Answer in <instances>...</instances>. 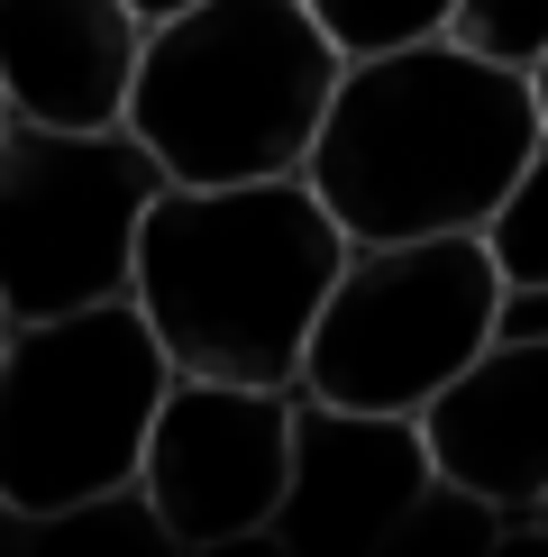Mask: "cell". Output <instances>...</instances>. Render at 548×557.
Listing matches in <instances>:
<instances>
[{"instance_id":"cell-8","label":"cell","mask_w":548,"mask_h":557,"mask_svg":"<svg viewBox=\"0 0 548 557\" xmlns=\"http://www.w3.org/2000/svg\"><path fill=\"white\" fill-rule=\"evenodd\" d=\"M421 484H429V448L411 411H348V403H320V393H292V467H284V503L265 521V548L375 557Z\"/></svg>"},{"instance_id":"cell-18","label":"cell","mask_w":548,"mask_h":557,"mask_svg":"<svg viewBox=\"0 0 548 557\" xmlns=\"http://www.w3.org/2000/svg\"><path fill=\"white\" fill-rule=\"evenodd\" d=\"M531 101H539V128H548V55L531 64Z\"/></svg>"},{"instance_id":"cell-11","label":"cell","mask_w":548,"mask_h":557,"mask_svg":"<svg viewBox=\"0 0 548 557\" xmlns=\"http://www.w3.org/2000/svg\"><path fill=\"white\" fill-rule=\"evenodd\" d=\"M512 540V521L494 512V503H475L466 484H448V475H429L421 494H411V512L384 530V548L375 557H485Z\"/></svg>"},{"instance_id":"cell-3","label":"cell","mask_w":548,"mask_h":557,"mask_svg":"<svg viewBox=\"0 0 548 557\" xmlns=\"http://www.w3.org/2000/svg\"><path fill=\"white\" fill-rule=\"evenodd\" d=\"M329 83L338 55L302 0H192L137 37L120 128L165 183L302 174Z\"/></svg>"},{"instance_id":"cell-14","label":"cell","mask_w":548,"mask_h":557,"mask_svg":"<svg viewBox=\"0 0 548 557\" xmlns=\"http://www.w3.org/2000/svg\"><path fill=\"white\" fill-rule=\"evenodd\" d=\"M448 46L502 64V74H531L548 55V0H448Z\"/></svg>"},{"instance_id":"cell-1","label":"cell","mask_w":548,"mask_h":557,"mask_svg":"<svg viewBox=\"0 0 548 557\" xmlns=\"http://www.w3.org/2000/svg\"><path fill=\"white\" fill-rule=\"evenodd\" d=\"M531 147V74H502L448 37H421L394 55L338 64L302 147V183L338 220V238H439V228H485Z\"/></svg>"},{"instance_id":"cell-10","label":"cell","mask_w":548,"mask_h":557,"mask_svg":"<svg viewBox=\"0 0 548 557\" xmlns=\"http://www.w3.org/2000/svg\"><path fill=\"white\" fill-rule=\"evenodd\" d=\"M147 18L128 0H0V101L10 120L110 128Z\"/></svg>"},{"instance_id":"cell-16","label":"cell","mask_w":548,"mask_h":557,"mask_svg":"<svg viewBox=\"0 0 548 557\" xmlns=\"http://www.w3.org/2000/svg\"><path fill=\"white\" fill-rule=\"evenodd\" d=\"M18 521H28V512H18V503L0 494V557H18Z\"/></svg>"},{"instance_id":"cell-20","label":"cell","mask_w":548,"mask_h":557,"mask_svg":"<svg viewBox=\"0 0 548 557\" xmlns=\"http://www.w3.org/2000/svg\"><path fill=\"white\" fill-rule=\"evenodd\" d=\"M0 128H10V101H0Z\"/></svg>"},{"instance_id":"cell-17","label":"cell","mask_w":548,"mask_h":557,"mask_svg":"<svg viewBox=\"0 0 548 557\" xmlns=\"http://www.w3.org/2000/svg\"><path fill=\"white\" fill-rule=\"evenodd\" d=\"M128 10H137V18H147V28H155V18H174V10H192V0H128Z\"/></svg>"},{"instance_id":"cell-13","label":"cell","mask_w":548,"mask_h":557,"mask_svg":"<svg viewBox=\"0 0 548 557\" xmlns=\"http://www.w3.org/2000/svg\"><path fill=\"white\" fill-rule=\"evenodd\" d=\"M302 10H311V28L329 37L338 64L394 55V46H421V37L448 28V0H302Z\"/></svg>"},{"instance_id":"cell-12","label":"cell","mask_w":548,"mask_h":557,"mask_svg":"<svg viewBox=\"0 0 548 557\" xmlns=\"http://www.w3.org/2000/svg\"><path fill=\"white\" fill-rule=\"evenodd\" d=\"M485 257L502 284H548V128H539V147L512 165V183H502V201L485 211Z\"/></svg>"},{"instance_id":"cell-4","label":"cell","mask_w":548,"mask_h":557,"mask_svg":"<svg viewBox=\"0 0 548 557\" xmlns=\"http://www.w3.org/2000/svg\"><path fill=\"white\" fill-rule=\"evenodd\" d=\"M165 375L174 366L128 293L0 320V494L18 512H55L137 484Z\"/></svg>"},{"instance_id":"cell-9","label":"cell","mask_w":548,"mask_h":557,"mask_svg":"<svg viewBox=\"0 0 548 557\" xmlns=\"http://www.w3.org/2000/svg\"><path fill=\"white\" fill-rule=\"evenodd\" d=\"M411 421H421L429 475L466 484L521 530L548 484V338H485Z\"/></svg>"},{"instance_id":"cell-5","label":"cell","mask_w":548,"mask_h":557,"mask_svg":"<svg viewBox=\"0 0 548 557\" xmlns=\"http://www.w3.org/2000/svg\"><path fill=\"white\" fill-rule=\"evenodd\" d=\"M485 311H494V257L475 228L348 238L311 311L292 393H320L348 411H421L485 347Z\"/></svg>"},{"instance_id":"cell-15","label":"cell","mask_w":548,"mask_h":557,"mask_svg":"<svg viewBox=\"0 0 548 557\" xmlns=\"http://www.w3.org/2000/svg\"><path fill=\"white\" fill-rule=\"evenodd\" d=\"M485 338H548V284H502V274H494Z\"/></svg>"},{"instance_id":"cell-7","label":"cell","mask_w":548,"mask_h":557,"mask_svg":"<svg viewBox=\"0 0 548 557\" xmlns=\"http://www.w3.org/2000/svg\"><path fill=\"white\" fill-rule=\"evenodd\" d=\"M292 467V384H220L165 375V403L137 448V494L174 557L257 548Z\"/></svg>"},{"instance_id":"cell-6","label":"cell","mask_w":548,"mask_h":557,"mask_svg":"<svg viewBox=\"0 0 548 557\" xmlns=\"http://www.w3.org/2000/svg\"><path fill=\"white\" fill-rule=\"evenodd\" d=\"M165 193L155 156L110 128H0V320L74 311V301L128 293L137 220Z\"/></svg>"},{"instance_id":"cell-2","label":"cell","mask_w":548,"mask_h":557,"mask_svg":"<svg viewBox=\"0 0 548 557\" xmlns=\"http://www.w3.org/2000/svg\"><path fill=\"white\" fill-rule=\"evenodd\" d=\"M338 257L348 238L302 174L165 183L137 220L128 301L147 311L174 375L292 384Z\"/></svg>"},{"instance_id":"cell-19","label":"cell","mask_w":548,"mask_h":557,"mask_svg":"<svg viewBox=\"0 0 548 557\" xmlns=\"http://www.w3.org/2000/svg\"><path fill=\"white\" fill-rule=\"evenodd\" d=\"M521 530H531V540H548V484H539V503H531V521H521Z\"/></svg>"}]
</instances>
